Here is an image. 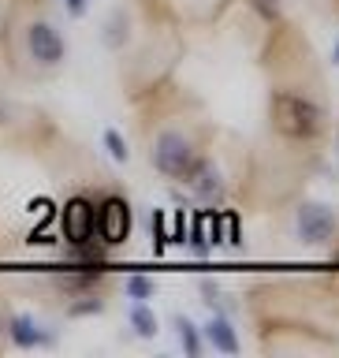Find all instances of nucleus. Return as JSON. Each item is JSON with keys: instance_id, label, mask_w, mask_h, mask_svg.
I'll list each match as a JSON object with an SVG mask.
<instances>
[{"instance_id": "nucleus-1", "label": "nucleus", "mask_w": 339, "mask_h": 358, "mask_svg": "<svg viewBox=\"0 0 339 358\" xmlns=\"http://www.w3.org/2000/svg\"><path fill=\"white\" fill-rule=\"evenodd\" d=\"M273 127L291 142H310L317 138L324 127V112L317 101H310L306 94L295 90H276L273 94Z\"/></svg>"}, {"instance_id": "nucleus-2", "label": "nucleus", "mask_w": 339, "mask_h": 358, "mask_svg": "<svg viewBox=\"0 0 339 358\" xmlns=\"http://www.w3.org/2000/svg\"><path fill=\"white\" fill-rule=\"evenodd\" d=\"M194 161H198V150H194V142H190L183 131L168 127V131L157 134V142H153V168L161 176L187 179V172L194 168Z\"/></svg>"}, {"instance_id": "nucleus-3", "label": "nucleus", "mask_w": 339, "mask_h": 358, "mask_svg": "<svg viewBox=\"0 0 339 358\" xmlns=\"http://www.w3.org/2000/svg\"><path fill=\"white\" fill-rule=\"evenodd\" d=\"M131 224H134V217H131V201L127 198H120V194H108L105 201L97 206V239L108 246H123L131 239Z\"/></svg>"}, {"instance_id": "nucleus-4", "label": "nucleus", "mask_w": 339, "mask_h": 358, "mask_svg": "<svg viewBox=\"0 0 339 358\" xmlns=\"http://www.w3.org/2000/svg\"><path fill=\"white\" fill-rule=\"evenodd\" d=\"M60 235L67 246H78V243H89L97 239V206L82 194L67 198V206L60 213Z\"/></svg>"}, {"instance_id": "nucleus-5", "label": "nucleus", "mask_w": 339, "mask_h": 358, "mask_svg": "<svg viewBox=\"0 0 339 358\" xmlns=\"http://www.w3.org/2000/svg\"><path fill=\"white\" fill-rule=\"evenodd\" d=\"M295 224H298V239L306 246H324L336 235V213L321 201H302Z\"/></svg>"}, {"instance_id": "nucleus-6", "label": "nucleus", "mask_w": 339, "mask_h": 358, "mask_svg": "<svg viewBox=\"0 0 339 358\" xmlns=\"http://www.w3.org/2000/svg\"><path fill=\"white\" fill-rule=\"evenodd\" d=\"M27 49H30V56L38 60L41 67H56L64 60V52H67V45H64V38H60V30L52 27V22H30L27 27Z\"/></svg>"}, {"instance_id": "nucleus-7", "label": "nucleus", "mask_w": 339, "mask_h": 358, "mask_svg": "<svg viewBox=\"0 0 339 358\" xmlns=\"http://www.w3.org/2000/svg\"><path fill=\"white\" fill-rule=\"evenodd\" d=\"M187 183H190V190H194L201 201H220V194H224V179H220V172L205 161V157L194 161V168L187 172Z\"/></svg>"}, {"instance_id": "nucleus-8", "label": "nucleus", "mask_w": 339, "mask_h": 358, "mask_svg": "<svg viewBox=\"0 0 339 358\" xmlns=\"http://www.w3.org/2000/svg\"><path fill=\"white\" fill-rule=\"evenodd\" d=\"M205 340L224 355H239V332H235V324L224 317V313H212L205 321Z\"/></svg>"}, {"instance_id": "nucleus-9", "label": "nucleus", "mask_w": 339, "mask_h": 358, "mask_svg": "<svg viewBox=\"0 0 339 358\" xmlns=\"http://www.w3.org/2000/svg\"><path fill=\"white\" fill-rule=\"evenodd\" d=\"M8 336H11V343H15V347H22V351L49 343V336H45V332L38 329V321L27 317V313H15V317H8Z\"/></svg>"}, {"instance_id": "nucleus-10", "label": "nucleus", "mask_w": 339, "mask_h": 358, "mask_svg": "<svg viewBox=\"0 0 339 358\" xmlns=\"http://www.w3.org/2000/svg\"><path fill=\"white\" fill-rule=\"evenodd\" d=\"M131 329H134V336H142V340H153L157 336V313L145 306V302H134L131 306Z\"/></svg>"}, {"instance_id": "nucleus-11", "label": "nucleus", "mask_w": 339, "mask_h": 358, "mask_svg": "<svg viewBox=\"0 0 339 358\" xmlns=\"http://www.w3.org/2000/svg\"><path fill=\"white\" fill-rule=\"evenodd\" d=\"M175 332H179L183 351H187L190 358H198V355H201V336H198V329H194V321H190V317H175Z\"/></svg>"}, {"instance_id": "nucleus-12", "label": "nucleus", "mask_w": 339, "mask_h": 358, "mask_svg": "<svg viewBox=\"0 0 339 358\" xmlns=\"http://www.w3.org/2000/svg\"><path fill=\"white\" fill-rule=\"evenodd\" d=\"M153 291H157L153 276H145V273L127 276V299H134V302H150V299H153Z\"/></svg>"}, {"instance_id": "nucleus-13", "label": "nucleus", "mask_w": 339, "mask_h": 358, "mask_svg": "<svg viewBox=\"0 0 339 358\" xmlns=\"http://www.w3.org/2000/svg\"><path fill=\"white\" fill-rule=\"evenodd\" d=\"M150 228H153V254L161 257L168 250V217L161 209H153V217H150Z\"/></svg>"}, {"instance_id": "nucleus-14", "label": "nucleus", "mask_w": 339, "mask_h": 358, "mask_svg": "<svg viewBox=\"0 0 339 358\" xmlns=\"http://www.w3.org/2000/svg\"><path fill=\"white\" fill-rule=\"evenodd\" d=\"M105 150H108V157H112V161H127V157H131V150H127V142H123V134L120 131H105Z\"/></svg>"}, {"instance_id": "nucleus-15", "label": "nucleus", "mask_w": 339, "mask_h": 358, "mask_svg": "<svg viewBox=\"0 0 339 358\" xmlns=\"http://www.w3.org/2000/svg\"><path fill=\"white\" fill-rule=\"evenodd\" d=\"M168 243H187V209L183 206L172 213V231H168Z\"/></svg>"}, {"instance_id": "nucleus-16", "label": "nucleus", "mask_w": 339, "mask_h": 358, "mask_svg": "<svg viewBox=\"0 0 339 358\" xmlns=\"http://www.w3.org/2000/svg\"><path fill=\"white\" fill-rule=\"evenodd\" d=\"M105 310V302L101 299H82V302H71V306H67V313H71V317H86V313H101Z\"/></svg>"}, {"instance_id": "nucleus-17", "label": "nucleus", "mask_w": 339, "mask_h": 358, "mask_svg": "<svg viewBox=\"0 0 339 358\" xmlns=\"http://www.w3.org/2000/svg\"><path fill=\"white\" fill-rule=\"evenodd\" d=\"M27 243H30V246H52V243H56V235H49L45 228H34V231L27 235Z\"/></svg>"}, {"instance_id": "nucleus-18", "label": "nucleus", "mask_w": 339, "mask_h": 358, "mask_svg": "<svg viewBox=\"0 0 339 358\" xmlns=\"http://www.w3.org/2000/svg\"><path fill=\"white\" fill-rule=\"evenodd\" d=\"M64 8H67V15H71V19H82L86 8H89V0H64Z\"/></svg>"}, {"instance_id": "nucleus-19", "label": "nucleus", "mask_w": 339, "mask_h": 358, "mask_svg": "<svg viewBox=\"0 0 339 358\" xmlns=\"http://www.w3.org/2000/svg\"><path fill=\"white\" fill-rule=\"evenodd\" d=\"M254 4H257V8H261V11H265V15H268V19H276V15H280V11H276V4H273V0H254Z\"/></svg>"}, {"instance_id": "nucleus-20", "label": "nucleus", "mask_w": 339, "mask_h": 358, "mask_svg": "<svg viewBox=\"0 0 339 358\" xmlns=\"http://www.w3.org/2000/svg\"><path fill=\"white\" fill-rule=\"evenodd\" d=\"M332 60H336V67H339V41H336V49H332Z\"/></svg>"}, {"instance_id": "nucleus-21", "label": "nucleus", "mask_w": 339, "mask_h": 358, "mask_svg": "<svg viewBox=\"0 0 339 358\" xmlns=\"http://www.w3.org/2000/svg\"><path fill=\"white\" fill-rule=\"evenodd\" d=\"M336 262H339V254H336Z\"/></svg>"}]
</instances>
